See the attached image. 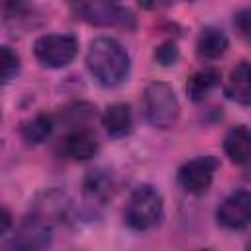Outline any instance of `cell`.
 Instances as JSON below:
<instances>
[{"label": "cell", "mask_w": 251, "mask_h": 251, "mask_svg": "<svg viewBox=\"0 0 251 251\" xmlns=\"http://www.w3.org/2000/svg\"><path fill=\"white\" fill-rule=\"evenodd\" d=\"M20 73V57L8 45L2 47V82H10Z\"/></svg>", "instance_id": "obj_18"}, {"label": "cell", "mask_w": 251, "mask_h": 251, "mask_svg": "<svg viewBox=\"0 0 251 251\" xmlns=\"http://www.w3.org/2000/svg\"><path fill=\"white\" fill-rule=\"evenodd\" d=\"M98 149H100L98 141H96L94 133H90L88 129H76V131L69 133L65 139V153L76 161L92 159L98 153Z\"/></svg>", "instance_id": "obj_11"}, {"label": "cell", "mask_w": 251, "mask_h": 251, "mask_svg": "<svg viewBox=\"0 0 251 251\" xmlns=\"http://www.w3.org/2000/svg\"><path fill=\"white\" fill-rule=\"evenodd\" d=\"M216 220L226 229H243L251 224V190H235L222 200Z\"/></svg>", "instance_id": "obj_7"}, {"label": "cell", "mask_w": 251, "mask_h": 251, "mask_svg": "<svg viewBox=\"0 0 251 251\" xmlns=\"http://www.w3.org/2000/svg\"><path fill=\"white\" fill-rule=\"evenodd\" d=\"M51 131H53V120L47 114H39L22 126V137L29 145L43 143L51 135Z\"/></svg>", "instance_id": "obj_16"}, {"label": "cell", "mask_w": 251, "mask_h": 251, "mask_svg": "<svg viewBox=\"0 0 251 251\" xmlns=\"http://www.w3.org/2000/svg\"><path fill=\"white\" fill-rule=\"evenodd\" d=\"M229 47L227 35L218 27H204L196 41V51L204 59H218Z\"/></svg>", "instance_id": "obj_12"}, {"label": "cell", "mask_w": 251, "mask_h": 251, "mask_svg": "<svg viewBox=\"0 0 251 251\" xmlns=\"http://www.w3.org/2000/svg\"><path fill=\"white\" fill-rule=\"evenodd\" d=\"M178 100L167 82H149L143 90V114L155 127H171L178 118Z\"/></svg>", "instance_id": "obj_4"}, {"label": "cell", "mask_w": 251, "mask_h": 251, "mask_svg": "<svg viewBox=\"0 0 251 251\" xmlns=\"http://www.w3.org/2000/svg\"><path fill=\"white\" fill-rule=\"evenodd\" d=\"M233 25L239 31V35L251 45V8H245V10L237 12L235 18H233Z\"/></svg>", "instance_id": "obj_20"}, {"label": "cell", "mask_w": 251, "mask_h": 251, "mask_svg": "<svg viewBox=\"0 0 251 251\" xmlns=\"http://www.w3.org/2000/svg\"><path fill=\"white\" fill-rule=\"evenodd\" d=\"M126 224L135 231H145L155 227L163 220V198L151 184L137 186L124 212Z\"/></svg>", "instance_id": "obj_2"}, {"label": "cell", "mask_w": 251, "mask_h": 251, "mask_svg": "<svg viewBox=\"0 0 251 251\" xmlns=\"http://www.w3.org/2000/svg\"><path fill=\"white\" fill-rule=\"evenodd\" d=\"M216 169H218V159L212 155L190 159L178 169V184L188 194H196V196L204 194L214 180Z\"/></svg>", "instance_id": "obj_6"}, {"label": "cell", "mask_w": 251, "mask_h": 251, "mask_svg": "<svg viewBox=\"0 0 251 251\" xmlns=\"http://www.w3.org/2000/svg\"><path fill=\"white\" fill-rule=\"evenodd\" d=\"M8 227H10V212L4 208L2 210V227H0V233H6Z\"/></svg>", "instance_id": "obj_22"}, {"label": "cell", "mask_w": 251, "mask_h": 251, "mask_svg": "<svg viewBox=\"0 0 251 251\" xmlns=\"http://www.w3.org/2000/svg\"><path fill=\"white\" fill-rule=\"evenodd\" d=\"M224 151L235 165H245L251 161V129L245 126L231 127L224 137Z\"/></svg>", "instance_id": "obj_10"}, {"label": "cell", "mask_w": 251, "mask_h": 251, "mask_svg": "<svg viewBox=\"0 0 251 251\" xmlns=\"http://www.w3.org/2000/svg\"><path fill=\"white\" fill-rule=\"evenodd\" d=\"M35 59L49 69H63L71 65L78 53L76 37L69 33H49L41 35L33 43Z\"/></svg>", "instance_id": "obj_5"}, {"label": "cell", "mask_w": 251, "mask_h": 251, "mask_svg": "<svg viewBox=\"0 0 251 251\" xmlns=\"http://www.w3.org/2000/svg\"><path fill=\"white\" fill-rule=\"evenodd\" d=\"M178 59V47L176 43L173 41H165L161 43L157 49H155V61L163 67H169V65H175Z\"/></svg>", "instance_id": "obj_19"}, {"label": "cell", "mask_w": 251, "mask_h": 251, "mask_svg": "<svg viewBox=\"0 0 251 251\" xmlns=\"http://www.w3.org/2000/svg\"><path fill=\"white\" fill-rule=\"evenodd\" d=\"M76 18L102 27H133V16L120 6V0H69Z\"/></svg>", "instance_id": "obj_3"}, {"label": "cell", "mask_w": 251, "mask_h": 251, "mask_svg": "<svg viewBox=\"0 0 251 251\" xmlns=\"http://www.w3.org/2000/svg\"><path fill=\"white\" fill-rule=\"evenodd\" d=\"M53 239V222H49L45 216L31 212V216H27L22 226L18 227L12 247L16 249H43L47 245H51Z\"/></svg>", "instance_id": "obj_8"}, {"label": "cell", "mask_w": 251, "mask_h": 251, "mask_svg": "<svg viewBox=\"0 0 251 251\" xmlns=\"http://www.w3.org/2000/svg\"><path fill=\"white\" fill-rule=\"evenodd\" d=\"M102 124L112 137H124L131 131V110L127 104H112L102 116Z\"/></svg>", "instance_id": "obj_13"}, {"label": "cell", "mask_w": 251, "mask_h": 251, "mask_svg": "<svg viewBox=\"0 0 251 251\" xmlns=\"http://www.w3.org/2000/svg\"><path fill=\"white\" fill-rule=\"evenodd\" d=\"M137 4L143 10H161L171 4V0H137Z\"/></svg>", "instance_id": "obj_21"}, {"label": "cell", "mask_w": 251, "mask_h": 251, "mask_svg": "<svg viewBox=\"0 0 251 251\" xmlns=\"http://www.w3.org/2000/svg\"><path fill=\"white\" fill-rule=\"evenodd\" d=\"M112 194V178L104 171H92L84 178V196L88 202L102 204Z\"/></svg>", "instance_id": "obj_15"}, {"label": "cell", "mask_w": 251, "mask_h": 251, "mask_svg": "<svg viewBox=\"0 0 251 251\" xmlns=\"http://www.w3.org/2000/svg\"><path fill=\"white\" fill-rule=\"evenodd\" d=\"M220 82V73L216 69H202L198 73H194L188 82H186V92L190 96V100L194 102H202Z\"/></svg>", "instance_id": "obj_14"}, {"label": "cell", "mask_w": 251, "mask_h": 251, "mask_svg": "<svg viewBox=\"0 0 251 251\" xmlns=\"http://www.w3.org/2000/svg\"><path fill=\"white\" fill-rule=\"evenodd\" d=\"M226 96L241 106H251V65L239 63L226 80Z\"/></svg>", "instance_id": "obj_9"}, {"label": "cell", "mask_w": 251, "mask_h": 251, "mask_svg": "<svg viewBox=\"0 0 251 251\" xmlns=\"http://www.w3.org/2000/svg\"><path fill=\"white\" fill-rule=\"evenodd\" d=\"M86 67L98 84L114 88L129 75V55L112 37H96L86 53Z\"/></svg>", "instance_id": "obj_1"}, {"label": "cell", "mask_w": 251, "mask_h": 251, "mask_svg": "<svg viewBox=\"0 0 251 251\" xmlns=\"http://www.w3.org/2000/svg\"><path fill=\"white\" fill-rule=\"evenodd\" d=\"M31 10V2L29 0H2V14H4V22L10 24L12 20H20L25 18Z\"/></svg>", "instance_id": "obj_17"}]
</instances>
